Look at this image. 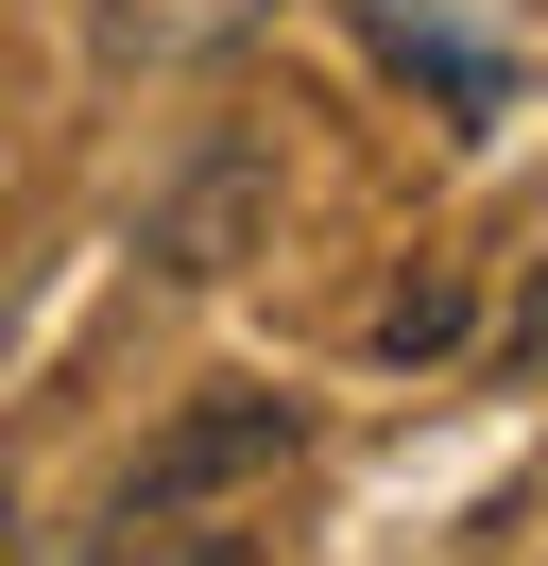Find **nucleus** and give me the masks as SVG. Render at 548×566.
I'll return each instance as SVG.
<instances>
[{
    "mask_svg": "<svg viewBox=\"0 0 548 566\" xmlns=\"http://www.w3.org/2000/svg\"><path fill=\"white\" fill-rule=\"evenodd\" d=\"M292 447H308V412H292V395H205V412H171L155 447L120 463V497H103V549H155V532H189L205 497L274 481Z\"/></svg>",
    "mask_w": 548,
    "mask_h": 566,
    "instance_id": "f257e3e1",
    "label": "nucleus"
},
{
    "mask_svg": "<svg viewBox=\"0 0 548 566\" xmlns=\"http://www.w3.org/2000/svg\"><path fill=\"white\" fill-rule=\"evenodd\" d=\"M257 241H274V155H257V138H205L189 172L155 189V223H137V258H155V275H189V292L240 275Z\"/></svg>",
    "mask_w": 548,
    "mask_h": 566,
    "instance_id": "f03ea898",
    "label": "nucleus"
},
{
    "mask_svg": "<svg viewBox=\"0 0 548 566\" xmlns=\"http://www.w3.org/2000/svg\"><path fill=\"white\" fill-rule=\"evenodd\" d=\"M377 52H394V70L429 86L445 120H497V104H514V70H497V52H479V35H445V18H411V0H377Z\"/></svg>",
    "mask_w": 548,
    "mask_h": 566,
    "instance_id": "7ed1b4c3",
    "label": "nucleus"
},
{
    "mask_svg": "<svg viewBox=\"0 0 548 566\" xmlns=\"http://www.w3.org/2000/svg\"><path fill=\"white\" fill-rule=\"evenodd\" d=\"M240 18H257V0H103V52H120V70H205Z\"/></svg>",
    "mask_w": 548,
    "mask_h": 566,
    "instance_id": "20e7f679",
    "label": "nucleus"
},
{
    "mask_svg": "<svg viewBox=\"0 0 548 566\" xmlns=\"http://www.w3.org/2000/svg\"><path fill=\"white\" fill-rule=\"evenodd\" d=\"M445 344H479V292H463V275L377 292V360H445Z\"/></svg>",
    "mask_w": 548,
    "mask_h": 566,
    "instance_id": "39448f33",
    "label": "nucleus"
},
{
    "mask_svg": "<svg viewBox=\"0 0 548 566\" xmlns=\"http://www.w3.org/2000/svg\"><path fill=\"white\" fill-rule=\"evenodd\" d=\"M497 360H514V378H548V258L514 275V326H497Z\"/></svg>",
    "mask_w": 548,
    "mask_h": 566,
    "instance_id": "423d86ee",
    "label": "nucleus"
},
{
    "mask_svg": "<svg viewBox=\"0 0 548 566\" xmlns=\"http://www.w3.org/2000/svg\"><path fill=\"white\" fill-rule=\"evenodd\" d=\"M171 566H257V549H240V532H189V549H171Z\"/></svg>",
    "mask_w": 548,
    "mask_h": 566,
    "instance_id": "0eeeda50",
    "label": "nucleus"
},
{
    "mask_svg": "<svg viewBox=\"0 0 548 566\" xmlns=\"http://www.w3.org/2000/svg\"><path fill=\"white\" fill-rule=\"evenodd\" d=\"M0 549H18V463H0Z\"/></svg>",
    "mask_w": 548,
    "mask_h": 566,
    "instance_id": "6e6552de",
    "label": "nucleus"
}]
</instances>
